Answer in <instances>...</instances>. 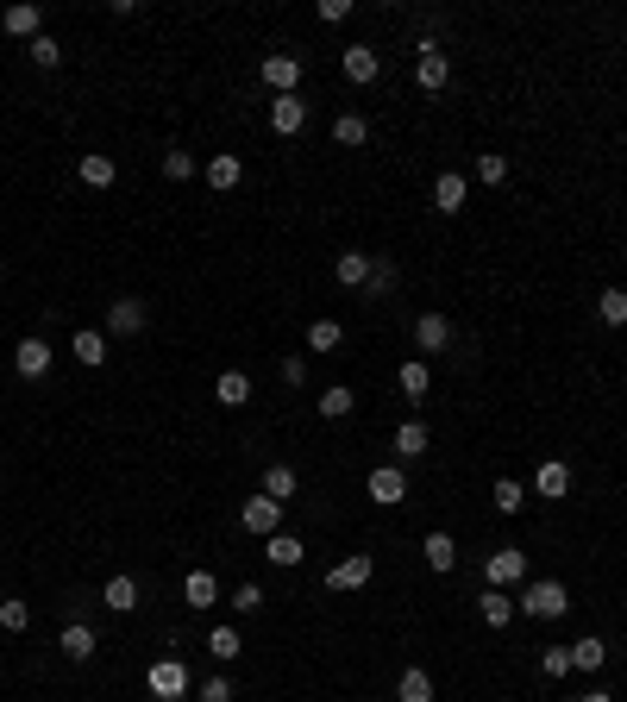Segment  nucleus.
Wrapping results in <instances>:
<instances>
[{"instance_id":"f257e3e1","label":"nucleus","mask_w":627,"mask_h":702,"mask_svg":"<svg viewBox=\"0 0 627 702\" xmlns=\"http://www.w3.org/2000/svg\"><path fill=\"white\" fill-rule=\"evenodd\" d=\"M515 608H527L533 621H565V608H571V590L559 577H533L527 590H521V602Z\"/></svg>"},{"instance_id":"f03ea898","label":"nucleus","mask_w":627,"mask_h":702,"mask_svg":"<svg viewBox=\"0 0 627 702\" xmlns=\"http://www.w3.org/2000/svg\"><path fill=\"white\" fill-rule=\"evenodd\" d=\"M414 82H421V88H427V95H439V88H446V82H452V57H446V51H439V44H433V38H421V44H414Z\"/></svg>"},{"instance_id":"7ed1b4c3","label":"nucleus","mask_w":627,"mask_h":702,"mask_svg":"<svg viewBox=\"0 0 627 702\" xmlns=\"http://www.w3.org/2000/svg\"><path fill=\"white\" fill-rule=\"evenodd\" d=\"M483 577H490V590H515V583H527V552L496 546L490 558H483Z\"/></svg>"},{"instance_id":"20e7f679","label":"nucleus","mask_w":627,"mask_h":702,"mask_svg":"<svg viewBox=\"0 0 627 702\" xmlns=\"http://www.w3.org/2000/svg\"><path fill=\"white\" fill-rule=\"evenodd\" d=\"M239 527H245V533H258V540H270V533H283V502H270L264 489H258V496H251V502L239 508Z\"/></svg>"},{"instance_id":"39448f33","label":"nucleus","mask_w":627,"mask_h":702,"mask_svg":"<svg viewBox=\"0 0 627 702\" xmlns=\"http://www.w3.org/2000/svg\"><path fill=\"white\" fill-rule=\"evenodd\" d=\"M145 684H151L157 702H176V696H189V665H182V659H157L145 671Z\"/></svg>"},{"instance_id":"423d86ee","label":"nucleus","mask_w":627,"mask_h":702,"mask_svg":"<svg viewBox=\"0 0 627 702\" xmlns=\"http://www.w3.org/2000/svg\"><path fill=\"white\" fill-rule=\"evenodd\" d=\"M138 333H145V301L138 295L107 301V339H138Z\"/></svg>"},{"instance_id":"0eeeda50","label":"nucleus","mask_w":627,"mask_h":702,"mask_svg":"<svg viewBox=\"0 0 627 702\" xmlns=\"http://www.w3.org/2000/svg\"><path fill=\"white\" fill-rule=\"evenodd\" d=\"M364 489H370V502H377V508H396L408 496V471H402V464H377V471L364 477Z\"/></svg>"},{"instance_id":"6e6552de","label":"nucleus","mask_w":627,"mask_h":702,"mask_svg":"<svg viewBox=\"0 0 627 702\" xmlns=\"http://www.w3.org/2000/svg\"><path fill=\"white\" fill-rule=\"evenodd\" d=\"M370 577H377V558H370V552H352V558H339V565L327 571V590H364Z\"/></svg>"},{"instance_id":"1a4fd4ad","label":"nucleus","mask_w":627,"mask_h":702,"mask_svg":"<svg viewBox=\"0 0 627 702\" xmlns=\"http://www.w3.org/2000/svg\"><path fill=\"white\" fill-rule=\"evenodd\" d=\"M51 358H57V351H51V345H44L38 333L13 345V370H19V377H26V383H38V377H44V370H51Z\"/></svg>"},{"instance_id":"9d476101","label":"nucleus","mask_w":627,"mask_h":702,"mask_svg":"<svg viewBox=\"0 0 627 702\" xmlns=\"http://www.w3.org/2000/svg\"><path fill=\"white\" fill-rule=\"evenodd\" d=\"M295 82H301V57H295V51H270V57H264V88H276V95H295Z\"/></svg>"},{"instance_id":"9b49d317","label":"nucleus","mask_w":627,"mask_h":702,"mask_svg":"<svg viewBox=\"0 0 627 702\" xmlns=\"http://www.w3.org/2000/svg\"><path fill=\"white\" fill-rule=\"evenodd\" d=\"M339 69H345V82H377L383 76V57L377 51H370V44H345V57H339Z\"/></svg>"},{"instance_id":"f8f14e48","label":"nucleus","mask_w":627,"mask_h":702,"mask_svg":"<svg viewBox=\"0 0 627 702\" xmlns=\"http://www.w3.org/2000/svg\"><path fill=\"white\" fill-rule=\"evenodd\" d=\"M0 32H7V38H26V44H32V38L44 32V13L32 7V0H19V7H7V13H0Z\"/></svg>"},{"instance_id":"ddd939ff","label":"nucleus","mask_w":627,"mask_h":702,"mask_svg":"<svg viewBox=\"0 0 627 702\" xmlns=\"http://www.w3.org/2000/svg\"><path fill=\"white\" fill-rule=\"evenodd\" d=\"M270 126L283 132V138H295L301 126H308V101H301V95H276L270 101Z\"/></svg>"},{"instance_id":"4468645a","label":"nucleus","mask_w":627,"mask_h":702,"mask_svg":"<svg viewBox=\"0 0 627 702\" xmlns=\"http://www.w3.org/2000/svg\"><path fill=\"white\" fill-rule=\"evenodd\" d=\"M101 602L113 608V615H132V608H138V577H132V571H113V577L101 583Z\"/></svg>"},{"instance_id":"2eb2a0df","label":"nucleus","mask_w":627,"mask_h":702,"mask_svg":"<svg viewBox=\"0 0 627 702\" xmlns=\"http://www.w3.org/2000/svg\"><path fill=\"white\" fill-rule=\"evenodd\" d=\"M201 176H207V189H220V195H226V189H239V182H245V163L232 157V151H214Z\"/></svg>"},{"instance_id":"dca6fc26","label":"nucleus","mask_w":627,"mask_h":702,"mask_svg":"<svg viewBox=\"0 0 627 702\" xmlns=\"http://www.w3.org/2000/svg\"><path fill=\"white\" fill-rule=\"evenodd\" d=\"M414 345H421V351H446L452 345V320L446 314H414Z\"/></svg>"},{"instance_id":"f3484780","label":"nucleus","mask_w":627,"mask_h":702,"mask_svg":"<svg viewBox=\"0 0 627 702\" xmlns=\"http://www.w3.org/2000/svg\"><path fill=\"white\" fill-rule=\"evenodd\" d=\"M57 646H63V659H76V665H82V659H95V646H101V634H95V627H88V621H69Z\"/></svg>"},{"instance_id":"a211bd4d","label":"nucleus","mask_w":627,"mask_h":702,"mask_svg":"<svg viewBox=\"0 0 627 702\" xmlns=\"http://www.w3.org/2000/svg\"><path fill=\"white\" fill-rule=\"evenodd\" d=\"M370 264H377L370 251H339V257H333V276H339L345 289H364V283H370Z\"/></svg>"},{"instance_id":"6ab92c4d","label":"nucleus","mask_w":627,"mask_h":702,"mask_svg":"<svg viewBox=\"0 0 627 702\" xmlns=\"http://www.w3.org/2000/svg\"><path fill=\"white\" fill-rule=\"evenodd\" d=\"M69 351H76V364L101 370V364H107V333H101V326H82V333L69 339Z\"/></svg>"},{"instance_id":"aec40b11","label":"nucleus","mask_w":627,"mask_h":702,"mask_svg":"<svg viewBox=\"0 0 627 702\" xmlns=\"http://www.w3.org/2000/svg\"><path fill=\"white\" fill-rule=\"evenodd\" d=\"M264 558H270L276 571H295L301 558H308V546H301L295 533H270V540H264Z\"/></svg>"},{"instance_id":"412c9836","label":"nucleus","mask_w":627,"mask_h":702,"mask_svg":"<svg viewBox=\"0 0 627 702\" xmlns=\"http://www.w3.org/2000/svg\"><path fill=\"white\" fill-rule=\"evenodd\" d=\"M433 207H439V214H464V176L458 170L433 176Z\"/></svg>"},{"instance_id":"4be33fe9","label":"nucleus","mask_w":627,"mask_h":702,"mask_svg":"<svg viewBox=\"0 0 627 702\" xmlns=\"http://www.w3.org/2000/svg\"><path fill=\"white\" fill-rule=\"evenodd\" d=\"M214 402L220 408H245L251 402V377H245V370H220V377H214Z\"/></svg>"},{"instance_id":"5701e85b","label":"nucleus","mask_w":627,"mask_h":702,"mask_svg":"<svg viewBox=\"0 0 627 702\" xmlns=\"http://www.w3.org/2000/svg\"><path fill=\"white\" fill-rule=\"evenodd\" d=\"M76 176L88 182V189H113V176H120V163H113L107 151H88V157L76 163Z\"/></svg>"},{"instance_id":"b1692460","label":"nucleus","mask_w":627,"mask_h":702,"mask_svg":"<svg viewBox=\"0 0 627 702\" xmlns=\"http://www.w3.org/2000/svg\"><path fill=\"white\" fill-rule=\"evenodd\" d=\"M533 489H540L546 502H559L565 489H571V464H565V458H546V464H540V477H533Z\"/></svg>"},{"instance_id":"393cba45","label":"nucleus","mask_w":627,"mask_h":702,"mask_svg":"<svg viewBox=\"0 0 627 702\" xmlns=\"http://www.w3.org/2000/svg\"><path fill=\"white\" fill-rule=\"evenodd\" d=\"M182 602H189V608H214L220 602L214 571H189V577H182Z\"/></svg>"},{"instance_id":"a878e982","label":"nucleus","mask_w":627,"mask_h":702,"mask_svg":"<svg viewBox=\"0 0 627 702\" xmlns=\"http://www.w3.org/2000/svg\"><path fill=\"white\" fill-rule=\"evenodd\" d=\"M477 615H483V627H508V621H515V596H508V590H483Z\"/></svg>"},{"instance_id":"bb28decb","label":"nucleus","mask_w":627,"mask_h":702,"mask_svg":"<svg viewBox=\"0 0 627 702\" xmlns=\"http://www.w3.org/2000/svg\"><path fill=\"white\" fill-rule=\"evenodd\" d=\"M295 489H301L295 464H264V496H270V502H289Z\"/></svg>"},{"instance_id":"cd10ccee","label":"nucleus","mask_w":627,"mask_h":702,"mask_svg":"<svg viewBox=\"0 0 627 702\" xmlns=\"http://www.w3.org/2000/svg\"><path fill=\"white\" fill-rule=\"evenodd\" d=\"M396 389H402V395H408V402H421V395H427V389H433V370H427V364H421V358H408V364H402V370H396Z\"/></svg>"},{"instance_id":"c85d7f7f","label":"nucleus","mask_w":627,"mask_h":702,"mask_svg":"<svg viewBox=\"0 0 627 702\" xmlns=\"http://www.w3.org/2000/svg\"><path fill=\"white\" fill-rule=\"evenodd\" d=\"M421 558H427L433 571H452V565H458V546H452V533H439V527H433L427 540H421Z\"/></svg>"},{"instance_id":"c756f323","label":"nucleus","mask_w":627,"mask_h":702,"mask_svg":"<svg viewBox=\"0 0 627 702\" xmlns=\"http://www.w3.org/2000/svg\"><path fill=\"white\" fill-rule=\"evenodd\" d=\"M396 702H433V677H427L421 665H408V671L396 677Z\"/></svg>"},{"instance_id":"7c9ffc66","label":"nucleus","mask_w":627,"mask_h":702,"mask_svg":"<svg viewBox=\"0 0 627 702\" xmlns=\"http://www.w3.org/2000/svg\"><path fill=\"white\" fill-rule=\"evenodd\" d=\"M427 446H433V439H427L421 420H402V427H396V458H421Z\"/></svg>"},{"instance_id":"2f4dec72","label":"nucleus","mask_w":627,"mask_h":702,"mask_svg":"<svg viewBox=\"0 0 627 702\" xmlns=\"http://www.w3.org/2000/svg\"><path fill=\"white\" fill-rule=\"evenodd\" d=\"M333 138H339L345 151H358L364 138H370V120H364V113H339V120H333Z\"/></svg>"},{"instance_id":"473e14b6","label":"nucleus","mask_w":627,"mask_h":702,"mask_svg":"<svg viewBox=\"0 0 627 702\" xmlns=\"http://www.w3.org/2000/svg\"><path fill=\"white\" fill-rule=\"evenodd\" d=\"M320 414H327V420H345V414H352L358 408V395L352 389H345V383H333V389H320V402H314Z\"/></svg>"},{"instance_id":"72a5a7b5","label":"nucleus","mask_w":627,"mask_h":702,"mask_svg":"<svg viewBox=\"0 0 627 702\" xmlns=\"http://www.w3.org/2000/svg\"><path fill=\"white\" fill-rule=\"evenodd\" d=\"M571 665H577V671H602V665H609V646H602L596 634H584V640L571 646Z\"/></svg>"},{"instance_id":"f704fd0d","label":"nucleus","mask_w":627,"mask_h":702,"mask_svg":"<svg viewBox=\"0 0 627 702\" xmlns=\"http://www.w3.org/2000/svg\"><path fill=\"white\" fill-rule=\"evenodd\" d=\"M490 502H496V514H521V508H527V489H521L515 477H496V489H490Z\"/></svg>"},{"instance_id":"c9c22d12","label":"nucleus","mask_w":627,"mask_h":702,"mask_svg":"<svg viewBox=\"0 0 627 702\" xmlns=\"http://www.w3.org/2000/svg\"><path fill=\"white\" fill-rule=\"evenodd\" d=\"M339 345H345L339 320H308V351H339Z\"/></svg>"},{"instance_id":"e433bc0d","label":"nucleus","mask_w":627,"mask_h":702,"mask_svg":"<svg viewBox=\"0 0 627 702\" xmlns=\"http://www.w3.org/2000/svg\"><path fill=\"white\" fill-rule=\"evenodd\" d=\"M207 652H214V659H239V652H245V640H239V627H214V634H207Z\"/></svg>"},{"instance_id":"4c0bfd02","label":"nucleus","mask_w":627,"mask_h":702,"mask_svg":"<svg viewBox=\"0 0 627 702\" xmlns=\"http://www.w3.org/2000/svg\"><path fill=\"white\" fill-rule=\"evenodd\" d=\"M26 627H32V608L19 596H7V602H0V634H26Z\"/></svg>"},{"instance_id":"58836bf2","label":"nucleus","mask_w":627,"mask_h":702,"mask_svg":"<svg viewBox=\"0 0 627 702\" xmlns=\"http://www.w3.org/2000/svg\"><path fill=\"white\" fill-rule=\"evenodd\" d=\"M26 51H32V63H38V69H63V44H57L51 32H38Z\"/></svg>"},{"instance_id":"ea45409f","label":"nucleus","mask_w":627,"mask_h":702,"mask_svg":"<svg viewBox=\"0 0 627 702\" xmlns=\"http://www.w3.org/2000/svg\"><path fill=\"white\" fill-rule=\"evenodd\" d=\"M596 314H602V326H627V289H602Z\"/></svg>"},{"instance_id":"a19ab883","label":"nucleus","mask_w":627,"mask_h":702,"mask_svg":"<svg viewBox=\"0 0 627 702\" xmlns=\"http://www.w3.org/2000/svg\"><path fill=\"white\" fill-rule=\"evenodd\" d=\"M477 182H508V157L502 151H483L477 157Z\"/></svg>"},{"instance_id":"79ce46f5","label":"nucleus","mask_w":627,"mask_h":702,"mask_svg":"<svg viewBox=\"0 0 627 702\" xmlns=\"http://www.w3.org/2000/svg\"><path fill=\"white\" fill-rule=\"evenodd\" d=\"M540 671H546V677H565V671H577V665H571V646H546V652H540Z\"/></svg>"},{"instance_id":"37998d69","label":"nucleus","mask_w":627,"mask_h":702,"mask_svg":"<svg viewBox=\"0 0 627 702\" xmlns=\"http://www.w3.org/2000/svg\"><path fill=\"white\" fill-rule=\"evenodd\" d=\"M232 608H239V615H264V590L258 583H239V590H232Z\"/></svg>"},{"instance_id":"c03bdc74","label":"nucleus","mask_w":627,"mask_h":702,"mask_svg":"<svg viewBox=\"0 0 627 702\" xmlns=\"http://www.w3.org/2000/svg\"><path fill=\"white\" fill-rule=\"evenodd\" d=\"M164 176H170V182H189V176H195V157H189V151H164Z\"/></svg>"},{"instance_id":"a18cd8bd","label":"nucleus","mask_w":627,"mask_h":702,"mask_svg":"<svg viewBox=\"0 0 627 702\" xmlns=\"http://www.w3.org/2000/svg\"><path fill=\"white\" fill-rule=\"evenodd\" d=\"M370 295H396V264H370Z\"/></svg>"},{"instance_id":"49530a36","label":"nucleus","mask_w":627,"mask_h":702,"mask_svg":"<svg viewBox=\"0 0 627 702\" xmlns=\"http://www.w3.org/2000/svg\"><path fill=\"white\" fill-rule=\"evenodd\" d=\"M201 702H232V677H207V684H201Z\"/></svg>"},{"instance_id":"de8ad7c7","label":"nucleus","mask_w":627,"mask_h":702,"mask_svg":"<svg viewBox=\"0 0 627 702\" xmlns=\"http://www.w3.org/2000/svg\"><path fill=\"white\" fill-rule=\"evenodd\" d=\"M283 383H289V389H301V383H308V364H301V358H295V351H289V358H283Z\"/></svg>"},{"instance_id":"09e8293b","label":"nucleus","mask_w":627,"mask_h":702,"mask_svg":"<svg viewBox=\"0 0 627 702\" xmlns=\"http://www.w3.org/2000/svg\"><path fill=\"white\" fill-rule=\"evenodd\" d=\"M345 13H352V0H320V19H327V26H339Z\"/></svg>"},{"instance_id":"8fccbe9b","label":"nucleus","mask_w":627,"mask_h":702,"mask_svg":"<svg viewBox=\"0 0 627 702\" xmlns=\"http://www.w3.org/2000/svg\"><path fill=\"white\" fill-rule=\"evenodd\" d=\"M577 702H615L609 690H584V696H577Z\"/></svg>"},{"instance_id":"3c124183","label":"nucleus","mask_w":627,"mask_h":702,"mask_svg":"<svg viewBox=\"0 0 627 702\" xmlns=\"http://www.w3.org/2000/svg\"><path fill=\"white\" fill-rule=\"evenodd\" d=\"M0 276H7V270H0Z\"/></svg>"}]
</instances>
